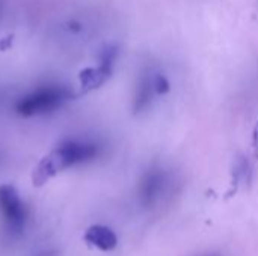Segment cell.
Returning <instances> with one entry per match:
<instances>
[{
  "label": "cell",
  "mask_w": 258,
  "mask_h": 256,
  "mask_svg": "<svg viewBox=\"0 0 258 256\" xmlns=\"http://www.w3.org/2000/svg\"><path fill=\"white\" fill-rule=\"evenodd\" d=\"M100 148L95 143L68 140L59 145L38 163L33 170L32 181L35 186H42L65 169L94 160Z\"/></svg>",
  "instance_id": "6da1fadb"
},
{
  "label": "cell",
  "mask_w": 258,
  "mask_h": 256,
  "mask_svg": "<svg viewBox=\"0 0 258 256\" xmlns=\"http://www.w3.org/2000/svg\"><path fill=\"white\" fill-rule=\"evenodd\" d=\"M70 98V92L59 86L39 88L35 92L23 97L17 103V112L21 116L45 115L59 109Z\"/></svg>",
  "instance_id": "7a4b0ae2"
},
{
  "label": "cell",
  "mask_w": 258,
  "mask_h": 256,
  "mask_svg": "<svg viewBox=\"0 0 258 256\" xmlns=\"http://www.w3.org/2000/svg\"><path fill=\"white\" fill-rule=\"evenodd\" d=\"M0 214L11 232H20L26 223V208L14 186H0Z\"/></svg>",
  "instance_id": "3957f363"
},
{
  "label": "cell",
  "mask_w": 258,
  "mask_h": 256,
  "mask_svg": "<svg viewBox=\"0 0 258 256\" xmlns=\"http://www.w3.org/2000/svg\"><path fill=\"white\" fill-rule=\"evenodd\" d=\"M116 57V48L115 47H107L103 54L100 65L95 68H88L80 72V83L85 91H92L100 88L112 74V66Z\"/></svg>",
  "instance_id": "277c9868"
},
{
  "label": "cell",
  "mask_w": 258,
  "mask_h": 256,
  "mask_svg": "<svg viewBox=\"0 0 258 256\" xmlns=\"http://www.w3.org/2000/svg\"><path fill=\"white\" fill-rule=\"evenodd\" d=\"M166 187V175L162 169H150L139 183V199L142 205L150 207L159 201Z\"/></svg>",
  "instance_id": "5b68a950"
},
{
  "label": "cell",
  "mask_w": 258,
  "mask_h": 256,
  "mask_svg": "<svg viewBox=\"0 0 258 256\" xmlns=\"http://www.w3.org/2000/svg\"><path fill=\"white\" fill-rule=\"evenodd\" d=\"M85 241L103 252H110L118 244V238H116L115 232L110 228L103 226V225L91 226L85 234Z\"/></svg>",
  "instance_id": "8992f818"
},
{
  "label": "cell",
  "mask_w": 258,
  "mask_h": 256,
  "mask_svg": "<svg viewBox=\"0 0 258 256\" xmlns=\"http://www.w3.org/2000/svg\"><path fill=\"white\" fill-rule=\"evenodd\" d=\"M153 77L150 74H144L138 83L136 88V94H135V100H133V109L135 113H141L145 109H148L153 95L156 94L154 91V83H153Z\"/></svg>",
  "instance_id": "52a82bcc"
},
{
  "label": "cell",
  "mask_w": 258,
  "mask_h": 256,
  "mask_svg": "<svg viewBox=\"0 0 258 256\" xmlns=\"http://www.w3.org/2000/svg\"><path fill=\"white\" fill-rule=\"evenodd\" d=\"M153 83H154V91H156V94H166L168 91H169V81L166 80V77L165 75H162V74H156L154 77H153Z\"/></svg>",
  "instance_id": "ba28073f"
}]
</instances>
